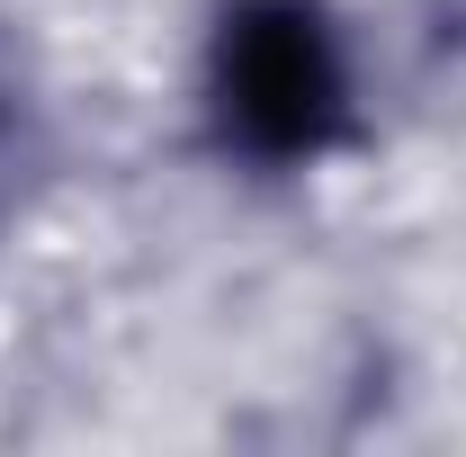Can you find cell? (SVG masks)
<instances>
[{
  "label": "cell",
  "instance_id": "cell-1",
  "mask_svg": "<svg viewBox=\"0 0 466 457\" xmlns=\"http://www.w3.org/2000/svg\"><path fill=\"white\" fill-rule=\"evenodd\" d=\"M198 144L233 179H314L368 144V55L341 0H207Z\"/></svg>",
  "mask_w": 466,
  "mask_h": 457
},
{
  "label": "cell",
  "instance_id": "cell-2",
  "mask_svg": "<svg viewBox=\"0 0 466 457\" xmlns=\"http://www.w3.org/2000/svg\"><path fill=\"white\" fill-rule=\"evenodd\" d=\"M18 144H27V81L9 72V55H0V179L18 171Z\"/></svg>",
  "mask_w": 466,
  "mask_h": 457
}]
</instances>
